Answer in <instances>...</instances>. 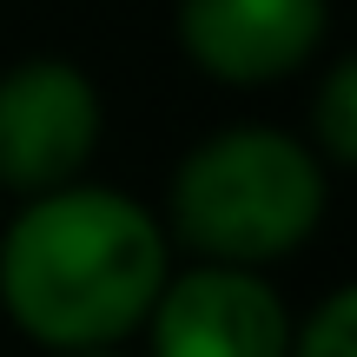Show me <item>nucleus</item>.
I'll list each match as a JSON object with an SVG mask.
<instances>
[{
	"label": "nucleus",
	"mask_w": 357,
	"mask_h": 357,
	"mask_svg": "<svg viewBox=\"0 0 357 357\" xmlns=\"http://www.w3.org/2000/svg\"><path fill=\"white\" fill-rule=\"evenodd\" d=\"M324 218V166L271 126H231L192 146L172 178V231L218 265H265Z\"/></svg>",
	"instance_id": "2"
},
{
	"label": "nucleus",
	"mask_w": 357,
	"mask_h": 357,
	"mask_svg": "<svg viewBox=\"0 0 357 357\" xmlns=\"http://www.w3.org/2000/svg\"><path fill=\"white\" fill-rule=\"evenodd\" d=\"M331 0H178V47L225 86L284 79L318 53Z\"/></svg>",
	"instance_id": "5"
},
{
	"label": "nucleus",
	"mask_w": 357,
	"mask_h": 357,
	"mask_svg": "<svg viewBox=\"0 0 357 357\" xmlns=\"http://www.w3.org/2000/svg\"><path fill=\"white\" fill-rule=\"evenodd\" d=\"M318 146L331 166H357V66L337 60L318 93Z\"/></svg>",
	"instance_id": "6"
},
{
	"label": "nucleus",
	"mask_w": 357,
	"mask_h": 357,
	"mask_svg": "<svg viewBox=\"0 0 357 357\" xmlns=\"http://www.w3.org/2000/svg\"><path fill=\"white\" fill-rule=\"evenodd\" d=\"M153 357H291V324L265 278L245 265H199L159 284Z\"/></svg>",
	"instance_id": "4"
},
{
	"label": "nucleus",
	"mask_w": 357,
	"mask_h": 357,
	"mask_svg": "<svg viewBox=\"0 0 357 357\" xmlns=\"http://www.w3.org/2000/svg\"><path fill=\"white\" fill-rule=\"evenodd\" d=\"M100 146V86L73 60H20L0 73V185H73Z\"/></svg>",
	"instance_id": "3"
},
{
	"label": "nucleus",
	"mask_w": 357,
	"mask_h": 357,
	"mask_svg": "<svg viewBox=\"0 0 357 357\" xmlns=\"http://www.w3.org/2000/svg\"><path fill=\"white\" fill-rule=\"evenodd\" d=\"M166 284V231L146 205L106 185L33 192L0 238V298L26 337L53 351H100L146 324Z\"/></svg>",
	"instance_id": "1"
},
{
	"label": "nucleus",
	"mask_w": 357,
	"mask_h": 357,
	"mask_svg": "<svg viewBox=\"0 0 357 357\" xmlns=\"http://www.w3.org/2000/svg\"><path fill=\"white\" fill-rule=\"evenodd\" d=\"M298 357H357V291H331L298 337Z\"/></svg>",
	"instance_id": "7"
},
{
	"label": "nucleus",
	"mask_w": 357,
	"mask_h": 357,
	"mask_svg": "<svg viewBox=\"0 0 357 357\" xmlns=\"http://www.w3.org/2000/svg\"><path fill=\"white\" fill-rule=\"evenodd\" d=\"M79 357H100V351H79Z\"/></svg>",
	"instance_id": "8"
}]
</instances>
